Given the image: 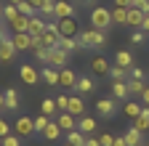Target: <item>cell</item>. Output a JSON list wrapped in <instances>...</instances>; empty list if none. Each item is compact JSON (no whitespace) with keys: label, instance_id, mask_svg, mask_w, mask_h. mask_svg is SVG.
<instances>
[{"label":"cell","instance_id":"obj_1","mask_svg":"<svg viewBox=\"0 0 149 146\" xmlns=\"http://www.w3.org/2000/svg\"><path fill=\"white\" fill-rule=\"evenodd\" d=\"M77 40H80V48L101 51V48L107 45V35H104L101 29H96V27H91V29H85V32H80V35H77Z\"/></svg>","mask_w":149,"mask_h":146},{"label":"cell","instance_id":"obj_2","mask_svg":"<svg viewBox=\"0 0 149 146\" xmlns=\"http://www.w3.org/2000/svg\"><path fill=\"white\" fill-rule=\"evenodd\" d=\"M91 27H96L101 32L112 29V27H115V21H112V11L104 8V6H93V11H91Z\"/></svg>","mask_w":149,"mask_h":146},{"label":"cell","instance_id":"obj_3","mask_svg":"<svg viewBox=\"0 0 149 146\" xmlns=\"http://www.w3.org/2000/svg\"><path fill=\"white\" fill-rule=\"evenodd\" d=\"M67 59H69V53L64 48H48V66H56V69H64L67 66Z\"/></svg>","mask_w":149,"mask_h":146},{"label":"cell","instance_id":"obj_4","mask_svg":"<svg viewBox=\"0 0 149 146\" xmlns=\"http://www.w3.org/2000/svg\"><path fill=\"white\" fill-rule=\"evenodd\" d=\"M13 130H16L19 138H29V136H35V117H19L16 125H13Z\"/></svg>","mask_w":149,"mask_h":146},{"label":"cell","instance_id":"obj_5","mask_svg":"<svg viewBox=\"0 0 149 146\" xmlns=\"http://www.w3.org/2000/svg\"><path fill=\"white\" fill-rule=\"evenodd\" d=\"M77 80H80V75H77V72H72L69 66L59 69V85H61V88L74 90V88H77Z\"/></svg>","mask_w":149,"mask_h":146},{"label":"cell","instance_id":"obj_6","mask_svg":"<svg viewBox=\"0 0 149 146\" xmlns=\"http://www.w3.org/2000/svg\"><path fill=\"white\" fill-rule=\"evenodd\" d=\"M59 21V29H61V37H77L80 35V27H77V19L69 16V19H56Z\"/></svg>","mask_w":149,"mask_h":146},{"label":"cell","instance_id":"obj_7","mask_svg":"<svg viewBox=\"0 0 149 146\" xmlns=\"http://www.w3.org/2000/svg\"><path fill=\"white\" fill-rule=\"evenodd\" d=\"M11 43L16 45L19 53L32 51V35H29V32H11Z\"/></svg>","mask_w":149,"mask_h":146},{"label":"cell","instance_id":"obj_8","mask_svg":"<svg viewBox=\"0 0 149 146\" xmlns=\"http://www.w3.org/2000/svg\"><path fill=\"white\" fill-rule=\"evenodd\" d=\"M109 66H112V64L101 56V53H96V56L91 59V72H93L96 77H109Z\"/></svg>","mask_w":149,"mask_h":146},{"label":"cell","instance_id":"obj_9","mask_svg":"<svg viewBox=\"0 0 149 146\" xmlns=\"http://www.w3.org/2000/svg\"><path fill=\"white\" fill-rule=\"evenodd\" d=\"M19 77H22L27 85H37V82L43 80V77H40V72H37L32 64H22V66H19Z\"/></svg>","mask_w":149,"mask_h":146},{"label":"cell","instance_id":"obj_10","mask_svg":"<svg viewBox=\"0 0 149 146\" xmlns=\"http://www.w3.org/2000/svg\"><path fill=\"white\" fill-rule=\"evenodd\" d=\"M117 98H99L96 101V112H99V117H112V114H115L117 112V104H115Z\"/></svg>","mask_w":149,"mask_h":146},{"label":"cell","instance_id":"obj_11","mask_svg":"<svg viewBox=\"0 0 149 146\" xmlns=\"http://www.w3.org/2000/svg\"><path fill=\"white\" fill-rule=\"evenodd\" d=\"M56 122H59V127L64 133L77 130V120H74V114H69V112H59V114H56Z\"/></svg>","mask_w":149,"mask_h":146},{"label":"cell","instance_id":"obj_12","mask_svg":"<svg viewBox=\"0 0 149 146\" xmlns=\"http://www.w3.org/2000/svg\"><path fill=\"white\" fill-rule=\"evenodd\" d=\"M112 98L128 101V98H130V88H128V82H123V80H115V82H112Z\"/></svg>","mask_w":149,"mask_h":146},{"label":"cell","instance_id":"obj_13","mask_svg":"<svg viewBox=\"0 0 149 146\" xmlns=\"http://www.w3.org/2000/svg\"><path fill=\"white\" fill-rule=\"evenodd\" d=\"M16 53H19V51H16V45L11 43V37L0 43V61H3V64L13 61V59H16Z\"/></svg>","mask_w":149,"mask_h":146},{"label":"cell","instance_id":"obj_14","mask_svg":"<svg viewBox=\"0 0 149 146\" xmlns=\"http://www.w3.org/2000/svg\"><path fill=\"white\" fill-rule=\"evenodd\" d=\"M144 19H146L144 11H139V8H128V27H130V29H141Z\"/></svg>","mask_w":149,"mask_h":146},{"label":"cell","instance_id":"obj_15","mask_svg":"<svg viewBox=\"0 0 149 146\" xmlns=\"http://www.w3.org/2000/svg\"><path fill=\"white\" fill-rule=\"evenodd\" d=\"M67 112L74 114V117H83L85 114V101L80 96H69V106H67Z\"/></svg>","mask_w":149,"mask_h":146},{"label":"cell","instance_id":"obj_16","mask_svg":"<svg viewBox=\"0 0 149 146\" xmlns=\"http://www.w3.org/2000/svg\"><path fill=\"white\" fill-rule=\"evenodd\" d=\"M45 19H43V16H32V19H29V27H27V32L32 35V37H37V35H43L45 32Z\"/></svg>","mask_w":149,"mask_h":146},{"label":"cell","instance_id":"obj_17","mask_svg":"<svg viewBox=\"0 0 149 146\" xmlns=\"http://www.w3.org/2000/svg\"><path fill=\"white\" fill-rule=\"evenodd\" d=\"M40 77L45 80V85H59V69H56V66H48V64H43Z\"/></svg>","mask_w":149,"mask_h":146},{"label":"cell","instance_id":"obj_18","mask_svg":"<svg viewBox=\"0 0 149 146\" xmlns=\"http://www.w3.org/2000/svg\"><path fill=\"white\" fill-rule=\"evenodd\" d=\"M69 16H74V6L67 0H56V19H69Z\"/></svg>","mask_w":149,"mask_h":146},{"label":"cell","instance_id":"obj_19","mask_svg":"<svg viewBox=\"0 0 149 146\" xmlns=\"http://www.w3.org/2000/svg\"><path fill=\"white\" fill-rule=\"evenodd\" d=\"M8 27H11V32H27V27H29V16H24V13L13 16V19L8 21Z\"/></svg>","mask_w":149,"mask_h":146},{"label":"cell","instance_id":"obj_20","mask_svg":"<svg viewBox=\"0 0 149 146\" xmlns=\"http://www.w3.org/2000/svg\"><path fill=\"white\" fill-rule=\"evenodd\" d=\"M123 138H125V143H128V146H144V143H141L144 133H141V130H136L133 125H130L128 130H125V136H123Z\"/></svg>","mask_w":149,"mask_h":146},{"label":"cell","instance_id":"obj_21","mask_svg":"<svg viewBox=\"0 0 149 146\" xmlns=\"http://www.w3.org/2000/svg\"><path fill=\"white\" fill-rule=\"evenodd\" d=\"M77 130L85 133V136H93V133H96V120H93V117H80L77 120Z\"/></svg>","mask_w":149,"mask_h":146},{"label":"cell","instance_id":"obj_22","mask_svg":"<svg viewBox=\"0 0 149 146\" xmlns=\"http://www.w3.org/2000/svg\"><path fill=\"white\" fill-rule=\"evenodd\" d=\"M3 96H6V109H8V112H16V109H19V90L8 88Z\"/></svg>","mask_w":149,"mask_h":146},{"label":"cell","instance_id":"obj_23","mask_svg":"<svg viewBox=\"0 0 149 146\" xmlns=\"http://www.w3.org/2000/svg\"><path fill=\"white\" fill-rule=\"evenodd\" d=\"M91 90H96V82H93V77L83 75L77 80V88H74V93H91Z\"/></svg>","mask_w":149,"mask_h":146},{"label":"cell","instance_id":"obj_24","mask_svg":"<svg viewBox=\"0 0 149 146\" xmlns=\"http://www.w3.org/2000/svg\"><path fill=\"white\" fill-rule=\"evenodd\" d=\"M61 133H64V130L59 127V122L51 120V125L45 127V133H43V136H45V141H59V138H61Z\"/></svg>","mask_w":149,"mask_h":146},{"label":"cell","instance_id":"obj_25","mask_svg":"<svg viewBox=\"0 0 149 146\" xmlns=\"http://www.w3.org/2000/svg\"><path fill=\"white\" fill-rule=\"evenodd\" d=\"M115 64H120V66H125V69H133L136 64H133V56H130L128 51H117L115 53Z\"/></svg>","mask_w":149,"mask_h":146},{"label":"cell","instance_id":"obj_26","mask_svg":"<svg viewBox=\"0 0 149 146\" xmlns=\"http://www.w3.org/2000/svg\"><path fill=\"white\" fill-rule=\"evenodd\" d=\"M85 141H88V136L80 133V130H69L67 133V143H72V146H85Z\"/></svg>","mask_w":149,"mask_h":146},{"label":"cell","instance_id":"obj_27","mask_svg":"<svg viewBox=\"0 0 149 146\" xmlns=\"http://www.w3.org/2000/svg\"><path fill=\"white\" fill-rule=\"evenodd\" d=\"M128 75H130V69H125V66H120V64H112V66H109V77H112V80H123V82H125Z\"/></svg>","mask_w":149,"mask_h":146},{"label":"cell","instance_id":"obj_28","mask_svg":"<svg viewBox=\"0 0 149 146\" xmlns=\"http://www.w3.org/2000/svg\"><path fill=\"white\" fill-rule=\"evenodd\" d=\"M112 21H115V24H123V27H128V8L115 6V11H112Z\"/></svg>","mask_w":149,"mask_h":146},{"label":"cell","instance_id":"obj_29","mask_svg":"<svg viewBox=\"0 0 149 146\" xmlns=\"http://www.w3.org/2000/svg\"><path fill=\"white\" fill-rule=\"evenodd\" d=\"M59 48H64L67 53H74V51L80 48V40H77V37H61V40H59Z\"/></svg>","mask_w":149,"mask_h":146},{"label":"cell","instance_id":"obj_30","mask_svg":"<svg viewBox=\"0 0 149 146\" xmlns=\"http://www.w3.org/2000/svg\"><path fill=\"white\" fill-rule=\"evenodd\" d=\"M40 109H43V114H45V117H56V114H59V106H56V98H45Z\"/></svg>","mask_w":149,"mask_h":146},{"label":"cell","instance_id":"obj_31","mask_svg":"<svg viewBox=\"0 0 149 146\" xmlns=\"http://www.w3.org/2000/svg\"><path fill=\"white\" fill-rule=\"evenodd\" d=\"M128 88H130V96H141L144 90H146L144 80H128Z\"/></svg>","mask_w":149,"mask_h":146},{"label":"cell","instance_id":"obj_32","mask_svg":"<svg viewBox=\"0 0 149 146\" xmlns=\"http://www.w3.org/2000/svg\"><path fill=\"white\" fill-rule=\"evenodd\" d=\"M48 125H51V117H45V114H43V117H35V133H37V136H43Z\"/></svg>","mask_w":149,"mask_h":146},{"label":"cell","instance_id":"obj_33","mask_svg":"<svg viewBox=\"0 0 149 146\" xmlns=\"http://www.w3.org/2000/svg\"><path fill=\"white\" fill-rule=\"evenodd\" d=\"M141 109H144V106L136 104V101H125V114H128V117H139Z\"/></svg>","mask_w":149,"mask_h":146},{"label":"cell","instance_id":"obj_34","mask_svg":"<svg viewBox=\"0 0 149 146\" xmlns=\"http://www.w3.org/2000/svg\"><path fill=\"white\" fill-rule=\"evenodd\" d=\"M13 16H19V8L13 6V3H8V6H3V19H6V24L13 19Z\"/></svg>","mask_w":149,"mask_h":146},{"label":"cell","instance_id":"obj_35","mask_svg":"<svg viewBox=\"0 0 149 146\" xmlns=\"http://www.w3.org/2000/svg\"><path fill=\"white\" fill-rule=\"evenodd\" d=\"M133 127L141 130V133H146L149 130V117H133Z\"/></svg>","mask_w":149,"mask_h":146},{"label":"cell","instance_id":"obj_36","mask_svg":"<svg viewBox=\"0 0 149 146\" xmlns=\"http://www.w3.org/2000/svg\"><path fill=\"white\" fill-rule=\"evenodd\" d=\"M0 143L3 146H22V138L19 136H6V138H0Z\"/></svg>","mask_w":149,"mask_h":146},{"label":"cell","instance_id":"obj_37","mask_svg":"<svg viewBox=\"0 0 149 146\" xmlns=\"http://www.w3.org/2000/svg\"><path fill=\"white\" fill-rule=\"evenodd\" d=\"M32 53L37 56V61H43V64H48V48H35Z\"/></svg>","mask_w":149,"mask_h":146},{"label":"cell","instance_id":"obj_38","mask_svg":"<svg viewBox=\"0 0 149 146\" xmlns=\"http://www.w3.org/2000/svg\"><path fill=\"white\" fill-rule=\"evenodd\" d=\"M56 106H59V112H67V106H69V96H56Z\"/></svg>","mask_w":149,"mask_h":146},{"label":"cell","instance_id":"obj_39","mask_svg":"<svg viewBox=\"0 0 149 146\" xmlns=\"http://www.w3.org/2000/svg\"><path fill=\"white\" fill-rule=\"evenodd\" d=\"M146 40V35L144 32H130V43H133V45H141Z\"/></svg>","mask_w":149,"mask_h":146},{"label":"cell","instance_id":"obj_40","mask_svg":"<svg viewBox=\"0 0 149 146\" xmlns=\"http://www.w3.org/2000/svg\"><path fill=\"white\" fill-rule=\"evenodd\" d=\"M133 8H139V11H144L149 16V0H133Z\"/></svg>","mask_w":149,"mask_h":146},{"label":"cell","instance_id":"obj_41","mask_svg":"<svg viewBox=\"0 0 149 146\" xmlns=\"http://www.w3.org/2000/svg\"><path fill=\"white\" fill-rule=\"evenodd\" d=\"M6 136H11V125L0 117V138H6Z\"/></svg>","mask_w":149,"mask_h":146},{"label":"cell","instance_id":"obj_42","mask_svg":"<svg viewBox=\"0 0 149 146\" xmlns=\"http://www.w3.org/2000/svg\"><path fill=\"white\" fill-rule=\"evenodd\" d=\"M144 77H146V72H144V69H139V66L130 69V80H144Z\"/></svg>","mask_w":149,"mask_h":146},{"label":"cell","instance_id":"obj_43","mask_svg":"<svg viewBox=\"0 0 149 146\" xmlns=\"http://www.w3.org/2000/svg\"><path fill=\"white\" fill-rule=\"evenodd\" d=\"M99 141H101V146H112V143H115V136H109V133H101V136H99Z\"/></svg>","mask_w":149,"mask_h":146},{"label":"cell","instance_id":"obj_44","mask_svg":"<svg viewBox=\"0 0 149 146\" xmlns=\"http://www.w3.org/2000/svg\"><path fill=\"white\" fill-rule=\"evenodd\" d=\"M115 6H120V8H133V0H115Z\"/></svg>","mask_w":149,"mask_h":146},{"label":"cell","instance_id":"obj_45","mask_svg":"<svg viewBox=\"0 0 149 146\" xmlns=\"http://www.w3.org/2000/svg\"><path fill=\"white\" fill-rule=\"evenodd\" d=\"M85 146H101V141H99L96 136H88V141H85Z\"/></svg>","mask_w":149,"mask_h":146},{"label":"cell","instance_id":"obj_46","mask_svg":"<svg viewBox=\"0 0 149 146\" xmlns=\"http://www.w3.org/2000/svg\"><path fill=\"white\" fill-rule=\"evenodd\" d=\"M29 3H32V8H35L37 13H40V8H43V0H29Z\"/></svg>","mask_w":149,"mask_h":146},{"label":"cell","instance_id":"obj_47","mask_svg":"<svg viewBox=\"0 0 149 146\" xmlns=\"http://www.w3.org/2000/svg\"><path fill=\"white\" fill-rule=\"evenodd\" d=\"M3 112H8V109H6V96L0 93V114H3Z\"/></svg>","mask_w":149,"mask_h":146},{"label":"cell","instance_id":"obj_48","mask_svg":"<svg viewBox=\"0 0 149 146\" xmlns=\"http://www.w3.org/2000/svg\"><path fill=\"white\" fill-rule=\"evenodd\" d=\"M141 101H144V106H149V88H146L144 93H141Z\"/></svg>","mask_w":149,"mask_h":146},{"label":"cell","instance_id":"obj_49","mask_svg":"<svg viewBox=\"0 0 149 146\" xmlns=\"http://www.w3.org/2000/svg\"><path fill=\"white\" fill-rule=\"evenodd\" d=\"M141 32H149V16L144 19V24H141Z\"/></svg>","mask_w":149,"mask_h":146},{"label":"cell","instance_id":"obj_50","mask_svg":"<svg viewBox=\"0 0 149 146\" xmlns=\"http://www.w3.org/2000/svg\"><path fill=\"white\" fill-rule=\"evenodd\" d=\"M112 146H128V143H125V138H115V143H112Z\"/></svg>","mask_w":149,"mask_h":146},{"label":"cell","instance_id":"obj_51","mask_svg":"<svg viewBox=\"0 0 149 146\" xmlns=\"http://www.w3.org/2000/svg\"><path fill=\"white\" fill-rule=\"evenodd\" d=\"M80 3H83V6H93V0H80Z\"/></svg>","mask_w":149,"mask_h":146},{"label":"cell","instance_id":"obj_52","mask_svg":"<svg viewBox=\"0 0 149 146\" xmlns=\"http://www.w3.org/2000/svg\"><path fill=\"white\" fill-rule=\"evenodd\" d=\"M8 3H13V6H19V3H22V0H8Z\"/></svg>","mask_w":149,"mask_h":146},{"label":"cell","instance_id":"obj_53","mask_svg":"<svg viewBox=\"0 0 149 146\" xmlns=\"http://www.w3.org/2000/svg\"><path fill=\"white\" fill-rule=\"evenodd\" d=\"M0 19H3V8H0Z\"/></svg>","mask_w":149,"mask_h":146},{"label":"cell","instance_id":"obj_54","mask_svg":"<svg viewBox=\"0 0 149 146\" xmlns=\"http://www.w3.org/2000/svg\"><path fill=\"white\" fill-rule=\"evenodd\" d=\"M64 146H72V143H64Z\"/></svg>","mask_w":149,"mask_h":146},{"label":"cell","instance_id":"obj_55","mask_svg":"<svg viewBox=\"0 0 149 146\" xmlns=\"http://www.w3.org/2000/svg\"><path fill=\"white\" fill-rule=\"evenodd\" d=\"M146 77H149V72H146Z\"/></svg>","mask_w":149,"mask_h":146},{"label":"cell","instance_id":"obj_56","mask_svg":"<svg viewBox=\"0 0 149 146\" xmlns=\"http://www.w3.org/2000/svg\"><path fill=\"white\" fill-rule=\"evenodd\" d=\"M144 146H149V143H144Z\"/></svg>","mask_w":149,"mask_h":146},{"label":"cell","instance_id":"obj_57","mask_svg":"<svg viewBox=\"0 0 149 146\" xmlns=\"http://www.w3.org/2000/svg\"><path fill=\"white\" fill-rule=\"evenodd\" d=\"M0 146H3V143H0Z\"/></svg>","mask_w":149,"mask_h":146}]
</instances>
